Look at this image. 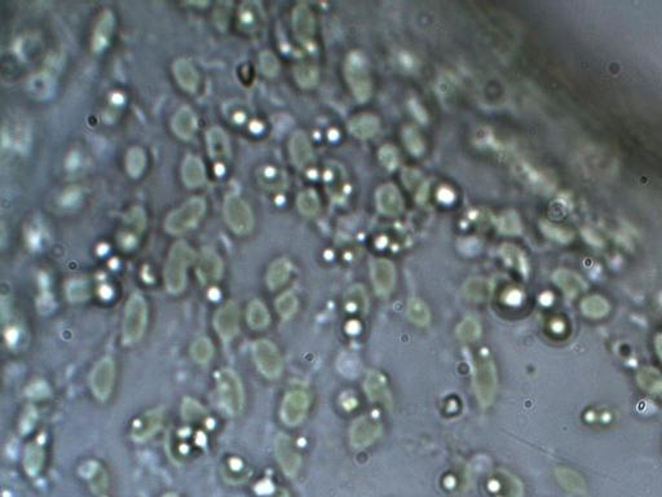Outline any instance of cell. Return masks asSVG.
<instances>
[{"label": "cell", "mask_w": 662, "mask_h": 497, "mask_svg": "<svg viewBox=\"0 0 662 497\" xmlns=\"http://www.w3.org/2000/svg\"><path fill=\"white\" fill-rule=\"evenodd\" d=\"M147 320V305L144 297L135 293L129 297L123 319V340L126 343L138 342L145 331Z\"/></svg>", "instance_id": "4"}, {"label": "cell", "mask_w": 662, "mask_h": 497, "mask_svg": "<svg viewBox=\"0 0 662 497\" xmlns=\"http://www.w3.org/2000/svg\"><path fill=\"white\" fill-rule=\"evenodd\" d=\"M480 324L475 319H466L458 326V337L465 342H473L477 340L480 336Z\"/></svg>", "instance_id": "42"}, {"label": "cell", "mask_w": 662, "mask_h": 497, "mask_svg": "<svg viewBox=\"0 0 662 497\" xmlns=\"http://www.w3.org/2000/svg\"><path fill=\"white\" fill-rule=\"evenodd\" d=\"M114 29V15L110 9H103L96 21L92 33V50L100 52L109 43Z\"/></svg>", "instance_id": "17"}, {"label": "cell", "mask_w": 662, "mask_h": 497, "mask_svg": "<svg viewBox=\"0 0 662 497\" xmlns=\"http://www.w3.org/2000/svg\"><path fill=\"white\" fill-rule=\"evenodd\" d=\"M377 205L386 215H397L403 211L404 202L395 184H383L377 192Z\"/></svg>", "instance_id": "16"}, {"label": "cell", "mask_w": 662, "mask_h": 497, "mask_svg": "<svg viewBox=\"0 0 662 497\" xmlns=\"http://www.w3.org/2000/svg\"><path fill=\"white\" fill-rule=\"evenodd\" d=\"M173 74L175 78L187 89H194L198 85V73L193 64L187 59H178L173 62Z\"/></svg>", "instance_id": "25"}, {"label": "cell", "mask_w": 662, "mask_h": 497, "mask_svg": "<svg viewBox=\"0 0 662 497\" xmlns=\"http://www.w3.org/2000/svg\"><path fill=\"white\" fill-rule=\"evenodd\" d=\"M147 165V156L145 152L140 147H134L129 149L126 156V168L129 174L134 178H138V175L144 171Z\"/></svg>", "instance_id": "34"}, {"label": "cell", "mask_w": 662, "mask_h": 497, "mask_svg": "<svg viewBox=\"0 0 662 497\" xmlns=\"http://www.w3.org/2000/svg\"><path fill=\"white\" fill-rule=\"evenodd\" d=\"M499 231L506 235H517L521 231V223L514 211L505 213L498 222Z\"/></svg>", "instance_id": "41"}, {"label": "cell", "mask_w": 662, "mask_h": 497, "mask_svg": "<svg viewBox=\"0 0 662 497\" xmlns=\"http://www.w3.org/2000/svg\"><path fill=\"white\" fill-rule=\"evenodd\" d=\"M190 352L197 363L206 364L214 355V346L208 338H199L193 343Z\"/></svg>", "instance_id": "39"}, {"label": "cell", "mask_w": 662, "mask_h": 497, "mask_svg": "<svg viewBox=\"0 0 662 497\" xmlns=\"http://www.w3.org/2000/svg\"><path fill=\"white\" fill-rule=\"evenodd\" d=\"M345 78L353 95L359 101H366L371 95V78L366 57L359 51H352L345 60Z\"/></svg>", "instance_id": "2"}, {"label": "cell", "mask_w": 662, "mask_h": 497, "mask_svg": "<svg viewBox=\"0 0 662 497\" xmlns=\"http://www.w3.org/2000/svg\"><path fill=\"white\" fill-rule=\"evenodd\" d=\"M240 310L236 302L224 303L215 315V328L224 340H232L238 331Z\"/></svg>", "instance_id": "12"}, {"label": "cell", "mask_w": 662, "mask_h": 497, "mask_svg": "<svg viewBox=\"0 0 662 497\" xmlns=\"http://www.w3.org/2000/svg\"><path fill=\"white\" fill-rule=\"evenodd\" d=\"M275 452L285 473L289 477H294L301 468V456L294 449L292 440L287 436H278L275 442Z\"/></svg>", "instance_id": "15"}, {"label": "cell", "mask_w": 662, "mask_h": 497, "mask_svg": "<svg viewBox=\"0 0 662 497\" xmlns=\"http://www.w3.org/2000/svg\"><path fill=\"white\" fill-rule=\"evenodd\" d=\"M348 129L353 136L359 139H368L378 131L379 120L373 114H359L350 121Z\"/></svg>", "instance_id": "22"}, {"label": "cell", "mask_w": 662, "mask_h": 497, "mask_svg": "<svg viewBox=\"0 0 662 497\" xmlns=\"http://www.w3.org/2000/svg\"><path fill=\"white\" fill-rule=\"evenodd\" d=\"M298 209L305 217H315L319 211V201L317 193L307 189L298 196Z\"/></svg>", "instance_id": "37"}, {"label": "cell", "mask_w": 662, "mask_h": 497, "mask_svg": "<svg viewBox=\"0 0 662 497\" xmlns=\"http://www.w3.org/2000/svg\"><path fill=\"white\" fill-rule=\"evenodd\" d=\"M199 412H202V408L198 405V403L189 401V399L185 401V404H184V417L185 419H196L197 415H199Z\"/></svg>", "instance_id": "51"}, {"label": "cell", "mask_w": 662, "mask_h": 497, "mask_svg": "<svg viewBox=\"0 0 662 497\" xmlns=\"http://www.w3.org/2000/svg\"><path fill=\"white\" fill-rule=\"evenodd\" d=\"M463 291L468 299L475 302H484L491 297L493 285L488 280L471 279L466 282Z\"/></svg>", "instance_id": "26"}, {"label": "cell", "mask_w": 662, "mask_h": 497, "mask_svg": "<svg viewBox=\"0 0 662 497\" xmlns=\"http://www.w3.org/2000/svg\"><path fill=\"white\" fill-rule=\"evenodd\" d=\"M161 425V416L158 412H152L143 416L134 426V436L136 439H145L158 430Z\"/></svg>", "instance_id": "30"}, {"label": "cell", "mask_w": 662, "mask_h": 497, "mask_svg": "<svg viewBox=\"0 0 662 497\" xmlns=\"http://www.w3.org/2000/svg\"><path fill=\"white\" fill-rule=\"evenodd\" d=\"M172 129L182 139H189L197 130V117L189 106L180 108L172 118Z\"/></svg>", "instance_id": "20"}, {"label": "cell", "mask_w": 662, "mask_h": 497, "mask_svg": "<svg viewBox=\"0 0 662 497\" xmlns=\"http://www.w3.org/2000/svg\"><path fill=\"white\" fill-rule=\"evenodd\" d=\"M290 154L293 158L294 164L298 167H304L312 161L313 150L305 132L296 131L294 134L293 138L290 140Z\"/></svg>", "instance_id": "19"}, {"label": "cell", "mask_w": 662, "mask_h": 497, "mask_svg": "<svg viewBox=\"0 0 662 497\" xmlns=\"http://www.w3.org/2000/svg\"><path fill=\"white\" fill-rule=\"evenodd\" d=\"M542 231L551 238L558 240V241H569L572 238L570 232H568L563 228L555 227L550 223H542Z\"/></svg>", "instance_id": "49"}, {"label": "cell", "mask_w": 662, "mask_h": 497, "mask_svg": "<svg viewBox=\"0 0 662 497\" xmlns=\"http://www.w3.org/2000/svg\"><path fill=\"white\" fill-rule=\"evenodd\" d=\"M640 386L649 393L662 395V375L654 368H645L638 375Z\"/></svg>", "instance_id": "33"}, {"label": "cell", "mask_w": 662, "mask_h": 497, "mask_svg": "<svg viewBox=\"0 0 662 497\" xmlns=\"http://www.w3.org/2000/svg\"><path fill=\"white\" fill-rule=\"evenodd\" d=\"M181 174H182V180L190 188L198 187L205 182V166L199 157L194 154H188L181 167Z\"/></svg>", "instance_id": "21"}, {"label": "cell", "mask_w": 662, "mask_h": 497, "mask_svg": "<svg viewBox=\"0 0 662 497\" xmlns=\"http://www.w3.org/2000/svg\"><path fill=\"white\" fill-rule=\"evenodd\" d=\"M371 275L379 294H389L392 291L396 281V271L392 263L384 258H379L373 263Z\"/></svg>", "instance_id": "14"}, {"label": "cell", "mask_w": 662, "mask_h": 497, "mask_svg": "<svg viewBox=\"0 0 662 497\" xmlns=\"http://www.w3.org/2000/svg\"><path fill=\"white\" fill-rule=\"evenodd\" d=\"M293 27L298 41L303 44H310L315 36V17L308 6L299 4L294 9Z\"/></svg>", "instance_id": "13"}, {"label": "cell", "mask_w": 662, "mask_h": 497, "mask_svg": "<svg viewBox=\"0 0 662 497\" xmlns=\"http://www.w3.org/2000/svg\"><path fill=\"white\" fill-rule=\"evenodd\" d=\"M68 297L74 301V302H80L85 301L88 297V288L86 282L74 280L68 285Z\"/></svg>", "instance_id": "47"}, {"label": "cell", "mask_w": 662, "mask_h": 497, "mask_svg": "<svg viewBox=\"0 0 662 497\" xmlns=\"http://www.w3.org/2000/svg\"><path fill=\"white\" fill-rule=\"evenodd\" d=\"M224 215L229 227L238 235L247 233L254 226V217L246 201L236 194H229L224 201Z\"/></svg>", "instance_id": "6"}, {"label": "cell", "mask_w": 662, "mask_h": 497, "mask_svg": "<svg viewBox=\"0 0 662 497\" xmlns=\"http://www.w3.org/2000/svg\"><path fill=\"white\" fill-rule=\"evenodd\" d=\"M206 210V202L201 197H193L184 202L179 209L168 214L164 222V228L173 235H179L189 231L203 217Z\"/></svg>", "instance_id": "3"}, {"label": "cell", "mask_w": 662, "mask_h": 497, "mask_svg": "<svg viewBox=\"0 0 662 497\" xmlns=\"http://www.w3.org/2000/svg\"><path fill=\"white\" fill-rule=\"evenodd\" d=\"M454 86H456V80L453 79L452 75L442 74L440 77L438 87H439V92H441V95H449L453 91Z\"/></svg>", "instance_id": "50"}, {"label": "cell", "mask_w": 662, "mask_h": 497, "mask_svg": "<svg viewBox=\"0 0 662 497\" xmlns=\"http://www.w3.org/2000/svg\"><path fill=\"white\" fill-rule=\"evenodd\" d=\"M260 68L268 77H273L280 70V62L271 51H263L259 57Z\"/></svg>", "instance_id": "46"}, {"label": "cell", "mask_w": 662, "mask_h": 497, "mask_svg": "<svg viewBox=\"0 0 662 497\" xmlns=\"http://www.w3.org/2000/svg\"><path fill=\"white\" fill-rule=\"evenodd\" d=\"M408 316L413 323L426 325L430 322V308L422 299L413 298L408 303Z\"/></svg>", "instance_id": "36"}, {"label": "cell", "mask_w": 662, "mask_h": 497, "mask_svg": "<svg viewBox=\"0 0 662 497\" xmlns=\"http://www.w3.org/2000/svg\"><path fill=\"white\" fill-rule=\"evenodd\" d=\"M53 88H55V78L47 71L36 73L29 80V89L31 95L38 99L51 96Z\"/></svg>", "instance_id": "27"}, {"label": "cell", "mask_w": 662, "mask_h": 497, "mask_svg": "<svg viewBox=\"0 0 662 497\" xmlns=\"http://www.w3.org/2000/svg\"><path fill=\"white\" fill-rule=\"evenodd\" d=\"M206 140L211 157L224 158L229 156V139L220 127H211L207 131Z\"/></svg>", "instance_id": "24"}, {"label": "cell", "mask_w": 662, "mask_h": 497, "mask_svg": "<svg viewBox=\"0 0 662 497\" xmlns=\"http://www.w3.org/2000/svg\"><path fill=\"white\" fill-rule=\"evenodd\" d=\"M43 463V449L38 445H30L25 454V469L30 475L41 470Z\"/></svg>", "instance_id": "40"}, {"label": "cell", "mask_w": 662, "mask_h": 497, "mask_svg": "<svg viewBox=\"0 0 662 497\" xmlns=\"http://www.w3.org/2000/svg\"><path fill=\"white\" fill-rule=\"evenodd\" d=\"M656 347H657L660 358L662 359V334H660V336L656 338Z\"/></svg>", "instance_id": "52"}, {"label": "cell", "mask_w": 662, "mask_h": 497, "mask_svg": "<svg viewBox=\"0 0 662 497\" xmlns=\"http://www.w3.org/2000/svg\"><path fill=\"white\" fill-rule=\"evenodd\" d=\"M198 273H199L201 279L206 281V282L220 279V276L223 273L222 258L211 249L203 250V253L201 255V259H199Z\"/></svg>", "instance_id": "18"}, {"label": "cell", "mask_w": 662, "mask_h": 497, "mask_svg": "<svg viewBox=\"0 0 662 497\" xmlns=\"http://www.w3.org/2000/svg\"><path fill=\"white\" fill-rule=\"evenodd\" d=\"M196 258L189 245L178 241L172 245L168 259L164 266V284L172 294L181 293L187 284V270Z\"/></svg>", "instance_id": "1"}, {"label": "cell", "mask_w": 662, "mask_h": 497, "mask_svg": "<svg viewBox=\"0 0 662 497\" xmlns=\"http://www.w3.org/2000/svg\"><path fill=\"white\" fill-rule=\"evenodd\" d=\"M581 310L589 317H603L610 312V303L603 297L593 296L581 303Z\"/></svg>", "instance_id": "35"}, {"label": "cell", "mask_w": 662, "mask_h": 497, "mask_svg": "<svg viewBox=\"0 0 662 497\" xmlns=\"http://www.w3.org/2000/svg\"><path fill=\"white\" fill-rule=\"evenodd\" d=\"M404 141L406 148L409 149L415 156H421L424 150V143L422 140L419 132L414 127H406L404 130Z\"/></svg>", "instance_id": "44"}, {"label": "cell", "mask_w": 662, "mask_h": 497, "mask_svg": "<svg viewBox=\"0 0 662 497\" xmlns=\"http://www.w3.org/2000/svg\"><path fill=\"white\" fill-rule=\"evenodd\" d=\"M115 378V366L110 358H103L96 364L91 375V386L100 401H106L112 394Z\"/></svg>", "instance_id": "9"}, {"label": "cell", "mask_w": 662, "mask_h": 497, "mask_svg": "<svg viewBox=\"0 0 662 497\" xmlns=\"http://www.w3.org/2000/svg\"><path fill=\"white\" fill-rule=\"evenodd\" d=\"M247 322L250 326L254 329L266 328L271 322V316L268 312L267 307L260 301H252L247 310Z\"/></svg>", "instance_id": "31"}, {"label": "cell", "mask_w": 662, "mask_h": 497, "mask_svg": "<svg viewBox=\"0 0 662 497\" xmlns=\"http://www.w3.org/2000/svg\"><path fill=\"white\" fill-rule=\"evenodd\" d=\"M164 497H178V496H176V495H173V494H168V495H166V496H164Z\"/></svg>", "instance_id": "53"}, {"label": "cell", "mask_w": 662, "mask_h": 497, "mask_svg": "<svg viewBox=\"0 0 662 497\" xmlns=\"http://www.w3.org/2000/svg\"><path fill=\"white\" fill-rule=\"evenodd\" d=\"M275 307H277L278 314L281 315L285 319H287V317H290V316L295 314V311L298 308V299L290 291L285 293L277 299Z\"/></svg>", "instance_id": "43"}, {"label": "cell", "mask_w": 662, "mask_h": 497, "mask_svg": "<svg viewBox=\"0 0 662 497\" xmlns=\"http://www.w3.org/2000/svg\"><path fill=\"white\" fill-rule=\"evenodd\" d=\"M216 382L220 403L225 410L231 415L240 413L245 403L240 377L236 375L232 369H222L216 375Z\"/></svg>", "instance_id": "5"}, {"label": "cell", "mask_w": 662, "mask_h": 497, "mask_svg": "<svg viewBox=\"0 0 662 497\" xmlns=\"http://www.w3.org/2000/svg\"><path fill=\"white\" fill-rule=\"evenodd\" d=\"M295 78L301 87H312L317 83L319 71L310 64H299L295 68Z\"/></svg>", "instance_id": "38"}, {"label": "cell", "mask_w": 662, "mask_h": 497, "mask_svg": "<svg viewBox=\"0 0 662 497\" xmlns=\"http://www.w3.org/2000/svg\"><path fill=\"white\" fill-rule=\"evenodd\" d=\"M382 433V425L374 417H362L353 424L351 428V445L354 448H364L374 443Z\"/></svg>", "instance_id": "11"}, {"label": "cell", "mask_w": 662, "mask_h": 497, "mask_svg": "<svg viewBox=\"0 0 662 497\" xmlns=\"http://www.w3.org/2000/svg\"><path fill=\"white\" fill-rule=\"evenodd\" d=\"M379 159L380 162L389 170H394L398 164V154L392 145H384L379 149Z\"/></svg>", "instance_id": "48"}, {"label": "cell", "mask_w": 662, "mask_h": 497, "mask_svg": "<svg viewBox=\"0 0 662 497\" xmlns=\"http://www.w3.org/2000/svg\"><path fill=\"white\" fill-rule=\"evenodd\" d=\"M475 390L477 399L484 407L491 405L497 391V373L491 360L482 359L475 368Z\"/></svg>", "instance_id": "7"}, {"label": "cell", "mask_w": 662, "mask_h": 497, "mask_svg": "<svg viewBox=\"0 0 662 497\" xmlns=\"http://www.w3.org/2000/svg\"><path fill=\"white\" fill-rule=\"evenodd\" d=\"M501 253L506 258V261H508L511 266H514V267L519 268L520 271L524 270V255H523V253H521L516 246H514V245H503Z\"/></svg>", "instance_id": "45"}, {"label": "cell", "mask_w": 662, "mask_h": 497, "mask_svg": "<svg viewBox=\"0 0 662 497\" xmlns=\"http://www.w3.org/2000/svg\"><path fill=\"white\" fill-rule=\"evenodd\" d=\"M556 478L563 489H567L573 494H584L586 489V483L584 478L572 469L559 468L556 469Z\"/></svg>", "instance_id": "29"}, {"label": "cell", "mask_w": 662, "mask_h": 497, "mask_svg": "<svg viewBox=\"0 0 662 497\" xmlns=\"http://www.w3.org/2000/svg\"><path fill=\"white\" fill-rule=\"evenodd\" d=\"M554 280L560 288L570 296H575L577 291H580L581 289L585 287L584 282H582V279L578 278L573 272H569V271H558L554 275Z\"/></svg>", "instance_id": "32"}, {"label": "cell", "mask_w": 662, "mask_h": 497, "mask_svg": "<svg viewBox=\"0 0 662 497\" xmlns=\"http://www.w3.org/2000/svg\"><path fill=\"white\" fill-rule=\"evenodd\" d=\"M292 272V264L286 258H280L269 267L267 275V282L271 289H277L282 287L289 279Z\"/></svg>", "instance_id": "28"}, {"label": "cell", "mask_w": 662, "mask_h": 497, "mask_svg": "<svg viewBox=\"0 0 662 497\" xmlns=\"http://www.w3.org/2000/svg\"><path fill=\"white\" fill-rule=\"evenodd\" d=\"M366 393L373 401L383 403L386 407H391V395L388 391L384 377L379 372H370L365 384Z\"/></svg>", "instance_id": "23"}, {"label": "cell", "mask_w": 662, "mask_h": 497, "mask_svg": "<svg viewBox=\"0 0 662 497\" xmlns=\"http://www.w3.org/2000/svg\"><path fill=\"white\" fill-rule=\"evenodd\" d=\"M254 359L259 370L268 378L281 375L282 358L271 340H260L254 345Z\"/></svg>", "instance_id": "8"}, {"label": "cell", "mask_w": 662, "mask_h": 497, "mask_svg": "<svg viewBox=\"0 0 662 497\" xmlns=\"http://www.w3.org/2000/svg\"><path fill=\"white\" fill-rule=\"evenodd\" d=\"M310 405L307 394L303 391H292L285 396L281 407V417L287 426H296L305 417Z\"/></svg>", "instance_id": "10"}]
</instances>
